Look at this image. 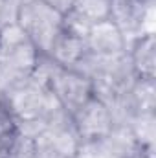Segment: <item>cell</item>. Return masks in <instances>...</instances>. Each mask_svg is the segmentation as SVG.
I'll return each instance as SVG.
<instances>
[{
    "label": "cell",
    "mask_w": 156,
    "mask_h": 158,
    "mask_svg": "<svg viewBox=\"0 0 156 158\" xmlns=\"http://www.w3.org/2000/svg\"><path fill=\"white\" fill-rule=\"evenodd\" d=\"M127 46H129L127 37L110 19L88 26L86 31L88 57L96 61H112L127 55Z\"/></svg>",
    "instance_id": "obj_6"
},
{
    "label": "cell",
    "mask_w": 156,
    "mask_h": 158,
    "mask_svg": "<svg viewBox=\"0 0 156 158\" xmlns=\"http://www.w3.org/2000/svg\"><path fill=\"white\" fill-rule=\"evenodd\" d=\"M48 86L68 114H74L94 96V85L88 76L76 68L57 66L55 63H50Z\"/></svg>",
    "instance_id": "obj_3"
},
{
    "label": "cell",
    "mask_w": 156,
    "mask_h": 158,
    "mask_svg": "<svg viewBox=\"0 0 156 158\" xmlns=\"http://www.w3.org/2000/svg\"><path fill=\"white\" fill-rule=\"evenodd\" d=\"M154 112H145L132 116L125 125L130 131L138 149L151 155H154Z\"/></svg>",
    "instance_id": "obj_8"
},
{
    "label": "cell",
    "mask_w": 156,
    "mask_h": 158,
    "mask_svg": "<svg viewBox=\"0 0 156 158\" xmlns=\"http://www.w3.org/2000/svg\"><path fill=\"white\" fill-rule=\"evenodd\" d=\"M18 131V123L9 114V110L0 103V158L6 156V151Z\"/></svg>",
    "instance_id": "obj_11"
},
{
    "label": "cell",
    "mask_w": 156,
    "mask_h": 158,
    "mask_svg": "<svg viewBox=\"0 0 156 158\" xmlns=\"http://www.w3.org/2000/svg\"><path fill=\"white\" fill-rule=\"evenodd\" d=\"M109 19L121 30L127 40L142 33H154V0H110Z\"/></svg>",
    "instance_id": "obj_4"
},
{
    "label": "cell",
    "mask_w": 156,
    "mask_h": 158,
    "mask_svg": "<svg viewBox=\"0 0 156 158\" xmlns=\"http://www.w3.org/2000/svg\"><path fill=\"white\" fill-rule=\"evenodd\" d=\"M64 15L51 6L44 4L42 0H33L22 6L17 11L15 22L26 33V37L33 42L40 55H46L55 35L63 26Z\"/></svg>",
    "instance_id": "obj_1"
},
{
    "label": "cell",
    "mask_w": 156,
    "mask_h": 158,
    "mask_svg": "<svg viewBox=\"0 0 156 158\" xmlns=\"http://www.w3.org/2000/svg\"><path fill=\"white\" fill-rule=\"evenodd\" d=\"M15 17H17V13L6 4V0H0V30L11 22H15Z\"/></svg>",
    "instance_id": "obj_12"
},
{
    "label": "cell",
    "mask_w": 156,
    "mask_h": 158,
    "mask_svg": "<svg viewBox=\"0 0 156 158\" xmlns=\"http://www.w3.org/2000/svg\"><path fill=\"white\" fill-rule=\"evenodd\" d=\"M40 147H39V138L18 129L17 134L13 136L6 156L4 158H39Z\"/></svg>",
    "instance_id": "obj_10"
},
{
    "label": "cell",
    "mask_w": 156,
    "mask_h": 158,
    "mask_svg": "<svg viewBox=\"0 0 156 158\" xmlns=\"http://www.w3.org/2000/svg\"><path fill=\"white\" fill-rule=\"evenodd\" d=\"M86 31L88 24L79 20L72 13L64 15L63 26L51 42L46 57L63 68H77L84 61L86 50Z\"/></svg>",
    "instance_id": "obj_2"
},
{
    "label": "cell",
    "mask_w": 156,
    "mask_h": 158,
    "mask_svg": "<svg viewBox=\"0 0 156 158\" xmlns=\"http://www.w3.org/2000/svg\"><path fill=\"white\" fill-rule=\"evenodd\" d=\"M30 2H33V0H6V4H7L15 13H17L22 6H26V4H30Z\"/></svg>",
    "instance_id": "obj_14"
},
{
    "label": "cell",
    "mask_w": 156,
    "mask_h": 158,
    "mask_svg": "<svg viewBox=\"0 0 156 158\" xmlns=\"http://www.w3.org/2000/svg\"><path fill=\"white\" fill-rule=\"evenodd\" d=\"M127 158H154V155H151V153H145V151H134L132 155H129Z\"/></svg>",
    "instance_id": "obj_15"
},
{
    "label": "cell",
    "mask_w": 156,
    "mask_h": 158,
    "mask_svg": "<svg viewBox=\"0 0 156 158\" xmlns=\"http://www.w3.org/2000/svg\"><path fill=\"white\" fill-rule=\"evenodd\" d=\"M70 116H72V121H74V127L77 131L81 143L103 140L116 127L110 107L97 96H92L83 107H79Z\"/></svg>",
    "instance_id": "obj_5"
},
{
    "label": "cell",
    "mask_w": 156,
    "mask_h": 158,
    "mask_svg": "<svg viewBox=\"0 0 156 158\" xmlns=\"http://www.w3.org/2000/svg\"><path fill=\"white\" fill-rule=\"evenodd\" d=\"M42 2L48 4V6H51L53 9L61 11L63 15H66V13H70V9H72V6H74L76 0H42Z\"/></svg>",
    "instance_id": "obj_13"
},
{
    "label": "cell",
    "mask_w": 156,
    "mask_h": 158,
    "mask_svg": "<svg viewBox=\"0 0 156 158\" xmlns=\"http://www.w3.org/2000/svg\"><path fill=\"white\" fill-rule=\"evenodd\" d=\"M127 57L136 79H156L154 33H142L129 40Z\"/></svg>",
    "instance_id": "obj_7"
},
{
    "label": "cell",
    "mask_w": 156,
    "mask_h": 158,
    "mask_svg": "<svg viewBox=\"0 0 156 158\" xmlns=\"http://www.w3.org/2000/svg\"><path fill=\"white\" fill-rule=\"evenodd\" d=\"M70 13L84 24H96L107 20L110 15V0H76Z\"/></svg>",
    "instance_id": "obj_9"
}]
</instances>
